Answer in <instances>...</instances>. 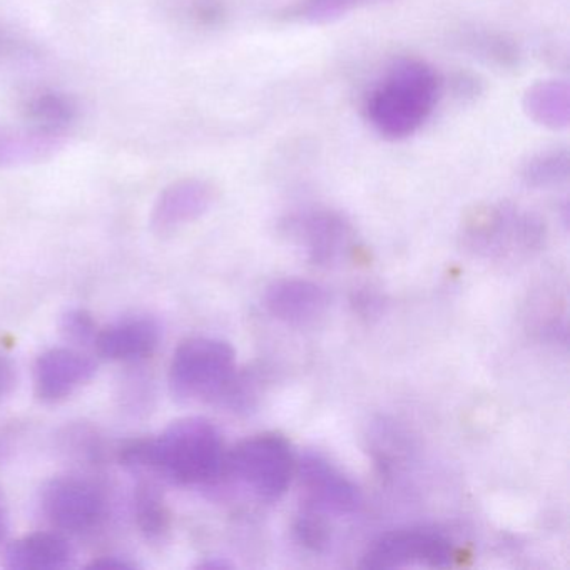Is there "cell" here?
I'll return each mask as SVG.
<instances>
[{
    "label": "cell",
    "instance_id": "19",
    "mask_svg": "<svg viewBox=\"0 0 570 570\" xmlns=\"http://www.w3.org/2000/svg\"><path fill=\"white\" fill-rule=\"evenodd\" d=\"M135 515L148 539L158 540L169 530V510L158 487L141 483L135 492Z\"/></svg>",
    "mask_w": 570,
    "mask_h": 570
},
{
    "label": "cell",
    "instance_id": "20",
    "mask_svg": "<svg viewBox=\"0 0 570 570\" xmlns=\"http://www.w3.org/2000/svg\"><path fill=\"white\" fill-rule=\"evenodd\" d=\"M569 165L567 149H549L525 163L522 179L530 188H552L569 179Z\"/></svg>",
    "mask_w": 570,
    "mask_h": 570
},
{
    "label": "cell",
    "instance_id": "25",
    "mask_svg": "<svg viewBox=\"0 0 570 570\" xmlns=\"http://www.w3.org/2000/svg\"><path fill=\"white\" fill-rule=\"evenodd\" d=\"M16 383H18V372L14 363L8 356L0 355V400L11 395Z\"/></svg>",
    "mask_w": 570,
    "mask_h": 570
},
{
    "label": "cell",
    "instance_id": "14",
    "mask_svg": "<svg viewBox=\"0 0 570 570\" xmlns=\"http://www.w3.org/2000/svg\"><path fill=\"white\" fill-rule=\"evenodd\" d=\"M68 138L26 125L0 129V169L39 165L55 158Z\"/></svg>",
    "mask_w": 570,
    "mask_h": 570
},
{
    "label": "cell",
    "instance_id": "27",
    "mask_svg": "<svg viewBox=\"0 0 570 570\" xmlns=\"http://www.w3.org/2000/svg\"><path fill=\"white\" fill-rule=\"evenodd\" d=\"M8 529H9L8 509H6L4 499H2V495H0V543H2V540H4L6 535H8Z\"/></svg>",
    "mask_w": 570,
    "mask_h": 570
},
{
    "label": "cell",
    "instance_id": "6",
    "mask_svg": "<svg viewBox=\"0 0 570 570\" xmlns=\"http://www.w3.org/2000/svg\"><path fill=\"white\" fill-rule=\"evenodd\" d=\"M453 546L445 535L429 529H405L385 533L363 556V569L452 566Z\"/></svg>",
    "mask_w": 570,
    "mask_h": 570
},
{
    "label": "cell",
    "instance_id": "22",
    "mask_svg": "<svg viewBox=\"0 0 570 570\" xmlns=\"http://www.w3.org/2000/svg\"><path fill=\"white\" fill-rule=\"evenodd\" d=\"M472 45L479 48L480 55H483L487 61L495 62L502 68H513L519 62L517 49L503 38L480 36V38L473 39Z\"/></svg>",
    "mask_w": 570,
    "mask_h": 570
},
{
    "label": "cell",
    "instance_id": "5",
    "mask_svg": "<svg viewBox=\"0 0 570 570\" xmlns=\"http://www.w3.org/2000/svg\"><path fill=\"white\" fill-rule=\"evenodd\" d=\"M542 236V223L512 205L483 206L470 215L465 225L470 248L487 256L529 252L540 245Z\"/></svg>",
    "mask_w": 570,
    "mask_h": 570
},
{
    "label": "cell",
    "instance_id": "4",
    "mask_svg": "<svg viewBox=\"0 0 570 570\" xmlns=\"http://www.w3.org/2000/svg\"><path fill=\"white\" fill-rule=\"evenodd\" d=\"M225 470L259 500L282 499L296 473V460L285 436L262 433L226 453Z\"/></svg>",
    "mask_w": 570,
    "mask_h": 570
},
{
    "label": "cell",
    "instance_id": "18",
    "mask_svg": "<svg viewBox=\"0 0 570 570\" xmlns=\"http://www.w3.org/2000/svg\"><path fill=\"white\" fill-rule=\"evenodd\" d=\"M392 2L395 0H298L292 8H286L279 19L292 24H330L358 9Z\"/></svg>",
    "mask_w": 570,
    "mask_h": 570
},
{
    "label": "cell",
    "instance_id": "21",
    "mask_svg": "<svg viewBox=\"0 0 570 570\" xmlns=\"http://www.w3.org/2000/svg\"><path fill=\"white\" fill-rule=\"evenodd\" d=\"M61 332L69 343L78 346L95 345L96 335H98V325L91 313L86 309H69L62 315Z\"/></svg>",
    "mask_w": 570,
    "mask_h": 570
},
{
    "label": "cell",
    "instance_id": "10",
    "mask_svg": "<svg viewBox=\"0 0 570 570\" xmlns=\"http://www.w3.org/2000/svg\"><path fill=\"white\" fill-rule=\"evenodd\" d=\"M288 228L315 265H335L352 252L355 233L338 213H308L292 219Z\"/></svg>",
    "mask_w": 570,
    "mask_h": 570
},
{
    "label": "cell",
    "instance_id": "7",
    "mask_svg": "<svg viewBox=\"0 0 570 570\" xmlns=\"http://www.w3.org/2000/svg\"><path fill=\"white\" fill-rule=\"evenodd\" d=\"M42 512L46 519L66 532L95 529L106 513L101 490L81 476H56L42 489Z\"/></svg>",
    "mask_w": 570,
    "mask_h": 570
},
{
    "label": "cell",
    "instance_id": "2",
    "mask_svg": "<svg viewBox=\"0 0 570 570\" xmlns=\"http://www.w3.org/2000/svg\"><path fill=\"white\" fill-rule=\"evenodd\" d=\"M439 95L436 72L420 59L402 58L390 65L366 96L365 116L382 138L399 141L425 125Z\"/></svg>",
    "mask_w": 570,
    "mask_h": 570
},
{
    "label": "cell",
    "instance_id": "24",
    "mask_svg": "<svg viewBox=\"0 0 570 570\" xmlns=\"http://www.w3.org/2000/svg\"><path fill=\"white\" fill-rule=\"evenodd\" d=\"M24 58H29L28 46L4 28H0V69H8Z\"/></svg>",
    "mask_w": 570,
    "mask_h": 570
},
{
    "label": "cell",
    "instance_id": "13",
    "mask_svg": "<svg viewBox=\"0 0 570 570\" xmlns=\"http://www.w3.org/2000/svg\"><path fill=\"white\" fill-rule=\"evenodd\" d=\"M161 328L151 318H129L98 332L95 348L111 362H138L158 348Z\"/></svg>",
    "mask_w": 570,
    "mask_h": 570
},
{
    "label": "cell",
    "instance_id": "26",
    "mask_svg": "<svg viewBox=\"0 0 570 570\" xmlns=\"http://www.w3.org/2000/svg\"><path fill=\"white\" fill-rule=\"evenodd\" d=\"M89 569H135L136 563L129 562V560L122 559L119 556H105L99 559L92 560L89 563Z\"/></svg>",
    "mask_w": 570,
    "mask_h": 570
},
{
    "label": "cell",
    "instance_id": "8",
    "mask_svg": "<svg viewBox=\"0 0 570 570\" xmlns=\"http://www.w3.org/2000/svg\"><path fill=\"white\" fill-rule=\"evenodd\" d=\"M296 473L316 512L350 515L360 509L358 487L320 453H305L296 463Z\"/></svg>",
    "mask_w": 570,
    "mask_h": 570
},
{
    "label": "cell",
    "instance_id": "16",
    "mask_svg": "<svg viewBox=\"0 0 570 570\" xmlns=\"http://www.w3.org/2000/svg\"><path fill=\"white\" fill-rule=\"evenodd\" d=\"M4 557L9 569L56 570L69 566L72 550L59 533L35 532L14 540Z\"/></svg>",
    "mask_w": 570,
    "mask_h": 570
},
{
    "label": "cell",
    "instance_id": "23",
    "mask_svg": "<svg viewBox=\"0 0 570 570\" xmlns=\"http://www.w3.org/2000/svg\"><path fill=\"white\" fill-rule=\"evenodd\" d=\"M295 532L299 542L308 549L322 550L323 547L328 546V527L315 513H305V515L299 517Z\"/></svg>",
    "mask_w": 570,
    "mask_h": 570
},
{
    "label": "cell",
    "instance_id": "3",
    "mask_svg": "<svg viewBox=\"0 0 570 570\" xmlns=\"http://www.w3.org/2000/svg\"><path fill=\"white\" fill-rule=\"evenodd\" d=\"M238 382L235 348L225 340L189 338L173 355L169 386L176 399L229 405Z\"/></svg>",
    "mask_w": 570,
    "mask_h": 570
},
{
    "label": "cell",
    "instance_id": "17",
    "mask_svg": "<svg viewBox=\"0 0 570 570\" xmlns=\"http://www.w3.org/2000/svg\"><path fill=\"white\" fill-rule=\"evenodd\" d=\"M523 111L535 125L560 131L570 121V91L562 81H542L523 95Z\"/></svg>",
    "mask_w": 570,
    "mask_h": 570
},
{
    "label": "cell",
    "instance_id": "12",
    "mask_svg": "<svg viewBox=\"0 0 570 570\" xmlns=\"http://www.w3.org/2000/svg\"><path fill=\"white\" fill-rule=\"evenodd\" d=\"M265 306L286 325L305 326L325 315L330 296L322 286L302 278H282L266 288Z\"/></svg>",
    "mask_w": 570,
    "mask_h": 570
},
{
    "label": "cell",
    "instance_id": "9",
    "mask_svg": "<svg viewBox=\"0 0 570 570\" xmlns=\"http://www.w3.org/2000/svg\"><path fill=\"white\" fill-rule=\"evenodd\" d=\"M98 365L91 356L76 348H51L35 365V392L41 402L68 399L79 386L95 379Z\"/></svg>",
    "mask_w": 570,
    "mask_h": 570
},
{
    "label": "cell",
    "instance_id": "1",
    "mask_svg": "<svg viewBox=\"0 0 570 570\" xmlns=\"http://www.w3.org/2000/svg\"><path fill=\"white\" fill-rule=\"evenodd\" d=\"M122 465L151 470L179 485H208L225 472L222 433L209 420H176L156 439L135 440L119 450Z\"/></svg>",
    "mask_w": 570,
    "mask_h": 570
},
{
    "label": "cell",
    "instance_id": "11",
    "mask_svg": "<svg viewBox=\"0 0 570 570\" xmlns=\"http://www.w3.org/2000/svg\"><path fill=\"white\" fill-rule=\"evenodd\" d=\"M215 198V188L203 179L188 178L171 183L159 193L153 206L149 219L151 232L158 236L173 235L206 215Z\"/></svg>",
    "mask_w": 570,
    "mask_h": 570
},
{
    "label": "cell",
    "instance_id": "15",
    "mask_svg": "<svg viewBox=\"0 0 570 570\" xmlns=\"http://www.w3.org/2000/svg\"><path fill=\"white\" fill-rule=\"evenodd\" d=\"M81 118V105L75 96L59 89H38L22 102L26 125L68 138Z\"/></svg>",
    "mask_w": 570,
    "mask_h": 570
}]
</instances>
